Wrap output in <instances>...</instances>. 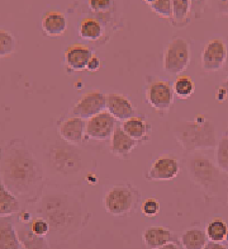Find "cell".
Wrapping results in <instances>:
<instances>
[{
	"mask_svg": "<svg viewBox=\"0 0 228 249\" xmlns=\"http://www.w3.org/2000/svg\"><path fill=\"white\" fill-rule=\"evenodd\" d=\"M100 66H101L100 59H99V57H97V56L93 55V57L89 60L88 65H86V70H89V71H91V72L98 71V70L100 69Z\"/></svg>",
	"mask_w": 228,
	"mask_h": 249,
	"instance_id": "36",
	"label": "cell"
},
{
	"mask_svg": "<svg viewBox=\"0 0 228 249\" xmlns=\"http://www.w3.org/2000/svg\"><path fill=\"white\" fill-rule=\"evenodd\" d=\"M144 1H145V3H146V4H148V5H151V4L155 3L156 0H144Z\"/></svg>",
	"mask_w": 228,
	"mask_h": 249,
	"instance_id": "41",
	"label": "cell"
},
{
	"mask_svg": "<svg viewBox=\"0 0 228 249\" xmlns=\"http://www.w3.org/2000/svg\"><path fill=\"white\" fill-rule=\"evenodd\" d=\"M180 172L179 160L173 155H161L153 161L150 171L147 172L146 178L152 182H165L171 180Z\"/></svg>",
	"mask_w": 228,
	"mask_h": 249,
	"instance_id": "12",
	"label": "cell"
},
{
	"mask_svg": "<svg viewBox=\"0 0 228 249\" xmlns=\"http://www.w3.org/2000/svg\"><path fill=\"white\" fill-rule=\"evenodd\" d=\"M159 249H184V248H182V246L180 244V243L170 242V243H167L166 246L161 247V248H159Z\"/></svg>",
	"mask_w": 228,
	"mask_h": 249,
	"instance_id": "39",
	"label": "cell"
},
{
	"mask_svg": "<svg viewBox=\"0 0 228 249\" xmlns=\"http://www.w3.org/2000/svg\"><path fill=\"white\" fill-rule=\"evenodd\" d=\"M28 225H30L31 231L36 235L47 236L49 234V225L46 220L41 219V217H34Z\"/></svg>",
	"mask_w": 228,
	"mask_h": 249,
	"instance_id": "32",
	"label": "cell"
},
{
	"mask_svg": "<svg viewBox=\"0 0 228 249\" xmlns=\"http://www.w3.org/2000/svg\"><path fill=\"white\" fill-rule=\"evenodd\" d=\"M22 243L10 217H0V249H20Z\"/></svg>",
	"mask_w": 228,
	"mask_h": 249,
	"instance_id": "21",
	"label": "cell"
},
{
	"mask_svg": "<svg viewBox=\"0 0 228 249\" xmlns=\"http://www.w3.org/2000/svg\"><path fill=\"white\" fill-rule=\"evenodd\" d=\"M0 178L19 200L36 202L42 197L45 169L23 139H13L0 148Z\"/></svg>",
	"mask_w": 228,
	"mask_h": 249,
	"instance_id": "1",
	"label": "cell"
},
{
	"mask_svg": "<svg viewBox=\"0 0 228 249\" xmlns=\"http://www.w3.org/2000/svg\"><path fill=\"white\" fill-rule=\"evenodd\" d=\"M227 43L222 38H212L205 43L202 51V68L207 72H215L227 64Z\"/></svg>",
	"mask_w": 228,
	"mask_h": 249,
	"instance_id": "8",
	"label": "cell"
},
{
	"mask_svg": "<svg viewBox=\"0 0 228 249\" xmlns=\"http://www.w3.org/2000/svg\"><path fill=\"white\" fill-rule=\"evenodd\" d=\"M211 7L217 16H228V0H211Z\"/></svg>",
	"mask_w": 228,
	"mask_h": 249,
	"instance_id": "34",
	"label": "cell"
},
{
	"mask_svg": "<svg viewBox=\"0 0 228 249\" xmlns=\"http://www.w3.org/2000/svg\"><path fill=\"white\" fill-rule=\"evenodd\" d=\"M190 62V45L185 38L174 37L163 53V70L169 75H180Z\"/></svg>",
	"mask_w": 228,
	"mask_h": 249,
	"instance_id": "7",
	"label": "cell"
},
{
	"mask_svg": "<svg viewBox=\"0 0 228 249\" xmlns=\"http://www.w3.org/2000/svg\"><path fill=\"white\" fill-rule=\"evenodd\" d=\"M115 118L107 111L99 115L93 116L86 120V139L97 141H104L111 139L112 134L115 130Z\"/></svg>",
	"mask_w": 228,
	"mask_h": 249,
	"instance_id": "11",
	"label": "cell"
},
{
	"mask_svg": "<svg viewBox=\"0 0 228 249\" xmlns=\"http://www.w3.org/2000/svg\"><path fill=\"white\" fill-rule=\"evenodd\" d=\"M107 106V95L99 90H91L84 94L72 107V116L89 120L104 112Z\"/></svg>",
	"mask_w": 228,
	"mask_h": 249,
	"instance_id": "10",
	"label": "cell"
},
{
	"mask_svg": "<svg viewBox=\"0 0 228 249\" xmlns=\"http://www.w3.org/2000/svg\"><path fill=\"white\" fill-rule=\"evenodd\" d=\"M227 196H228V188H227ZM227 206H228V200H227Z\"/></svg>",
	"mask_w": 228,
	"mask_h": 249,
	"instance_id": "44",
	"label": "cell"
},
{
	"mask_svg": "<svg viewBox=\"0 0 228 249\" xmlns=\"http://www.w3.org/2000/svg\"><path fill=\"white\" fill-rule=\"evenodd\" d=\"M121 127L128 136L136 140L138 144L146 141L151 132L150 124L142 116H133V117L128 118L122 122Z\"/></svg>",
	"mask_w": 228,
	"mask_h": 249,
	"instance_id": "18",
	"label": "cell"
},
{
	"mask_svg": "<svg viewBox=\"0 0 228 249\" xmlns=\"http://www.w3.org/2000/svg\"><path fill=\"white\" fill-rule=\"evenodd\" d=\"M228 231V225L226 224L225 220L214 217L205 226V234L209 242L222 243L226 240V235Z\"/></svg>",
	"mask_w": 228,
	"mask_h": 249,
	"instance_id": "26",
	"label": "cell"
},
{
	"mask_svg": "<svg viewBox=\"0 0 228 249\" xmlns=\"http://www.w3.org/2000/svg\"><path fill=\"white\" fill-rule=\"evenodd\" d=\"M221 88H223V90L226 92V95H227V99H228V78L226 79L225 82L221 84Z\"/></svg>",
	"mask_w": 228,
	"mask_h": 249,
	"instance_id": "40",
	"label": "cell"
},
{
	"mask_svg": "<svg viewBox=\"0 0 228 249\" xmlns=\"http://www.w3.org/2000/svg\"><path fill=\"white\" fill-rule=\"evenodd\" d=\"M93 57V51L82 43H74L65 50L66 68L71 71H82L86 69L89 60Z\"/></svg>",
	"mask_w": 228,
	"mask_h": 249,
	"instance_id": "14",
	"label": "cell"
},
{
	"mask_svg": "<svg viewBox=\"0 0 228 249\" xmlns=\"http://www.w3.org/2000/svg\"><path fill=\"white\" fill-rule=\"evenodd\" d=\"M225 134H226V135H228V128H227V130H226V132H225Z\"/></svg>",
	"mask_w": 228,
	"mask_h": 249,
	"instance_id": "43",
	"label": "cell"
},
{
	"mask_svg": "<svg viewBox=\"0 0 228 249\" xmlns=\"http://www.w3.org/2000/svg\"><path fill=\"white\" fill-rule=\"evenodd\" d=\"M226 242L228 243V231H227V235H226Z\"/></svg>",
	"mask_w": 228,
	"mask_h": 249,
	"instance_id": "42",
	"label": "cell"
},
{
	"mask_svg": "<svg viewBox=\"0 0 228 249\" xmlns=\"http://www.w3.org/2000/svg\"><path fill=\"white\" fill-rule=\"evenodd\" d=\"M215 165L222 173L228 174V135L223 134L215 146Z\"/></svg>",
	"mask_w": 228,
	"mask_h": 249,
	"instance_id": "29",
	"label": "cell"
},
{
	"mask_svg": "<svg viewBox=\"0 0 228 249\" xmlns=\"http://www.w3.org/2000/svg\"><path fill=\"white\" fill-rule=\"evenodd\" d=\"M41 28L43 35L49 37L62 36L67 30V18L59 10L46 12L41 20Z\"/></svg>",
	"mask_w": 228,
	"mask_h": 249,
	"instance_id": "16",
	"label": "cell"
},
{
	"mask_svg": "<svg viewBox=\"0 0 228 249\" xmlns=\"http://www.w3.org/2000/svg\"><path fill=\"white\" fill-rule=\"evenodd\" d=\"M173 4V18L171 23L174 26H186L192 17V3L190 0H171Z\"/></svg>",
	"mask_w": 228,
	"mask_h": 249,
	"instance_id": "25",
	"label": "cell"
},
{
	"mask_svg": "<svg viewBox=\"0 0 228 249\" xmlns=\"http://www.w3.org/2000/svg\"><path fill=\"white\" fill-rule=\"evenodd\" d=\"M173 90L176 97H179L181 99H188L194 94L195 84H194V82H193V79L190 76H178L173 84Z\"/></svg>",
	"mask_w": 228,
	"mask_h": 249,
	"instance_id": "28",
	"label": "cell"
},
{
	"mask_svg": "<svg viewBox=\"0 0 228 249\" xmlns=\"http://www.w3.org/2000/svg\"><path fill=\"white\" fill-rule=\"evenodd\" d=\"M61 140L70 145H78L82 144L84 140L86 139V120L76 116L66 118L57 127Z\"/></svg>",
	"mask_w": 228,
	"mask_h": 249,
	"instance_id": "13",
	"label": "cell"
},
{
	"mask_svg": "<svg viewBox=\"0 0 228 249\" xmlns=\"http://www.w3.org/2000/svg\"><path fill=\"white\" fill-rule=\"evenodd\" d=\"M105 109L111 116H113L118 121H126L128 118L133 117L136 113L132 102L123 94L119 93H109L107 94V106Z\"/></svg>",
	"mask_w": 228,
	"mask_h": 249,
	"instance_id": "15",
	"label": "cell"
},
{
	"mask_svg": "<svg viewBox=\"0 0 228 249\" xmlns=\"http://www.w3.org/2000/svg\"><path fill=\"white\" fill-rule=\"evenodd\" d=\"M46 167L55 176L72 178L85 171L86 155L75 145L64 140L49 145L45 153Z\"/></svg>",
	"mask_w": 228,
	"mask_h": 249,
	"instance_id": "4",
	"label": "cell"
},
{
	"mask_svg": "<svg viewBox=\"0 0 228 249\" xmlns=\"http://www.w3.org/2000/svg\"><path fill=\"white\" fill-rule=\"evenodd\" d=\"M173 86L166 80H153L146 89L147 103L159 112H166L174 103Z\"/></svg>",
	"mask_w": 228,
	"mask_h": 249,
	"instance_id": "9",
	"label": "cell"
},
{
	"mask_svg": "<svg viewBox=\"0 0 228 249\" xmlns=\"http://www.w3.org/2000/svg\"><path fill=\"white\" fill-rule=\"evenodd\" d=\"M37 213L49 225V238L57 242L70 239L88 225L89 213L84 203L65 192L42 195Z\"/></svg>",
	"mask_w": 228,
	"mask_h": 249,
	"instance_id": "2",
	"label": "cell"
},
{
	"mask_svg": "<svg viewBox=\"0 0 228 249\" xmlns=\"http://www.w3.org/2000/svg\"><path fill=\"white\" fill-rule=\"evenodd\" d=\"M16 50V39L7 30L0 28V59L3 57H9L13 55Z\"/></svg>",
	"mask_w": 228,
	"mask_h": 249,
	"instance_id": "30",
	"label": "cell"
},
{
	"mask_svg": "<svg viewBox=\"0 0 228 249\" xmlns=\"http://www.w3.org/2000/svg\"><path fill=\"white\" fill-rule=\"evenodd\" d=\"M203 249H228L227 246H225L223 243H215V242H209L205 244Z\"/></svg>",
	"mask_w": 228,
	"mask_h": 249,
	"instance_id": "37",
	"label": "cell"
},
{
	"mask_svg": "<svg viewBox=\"0 0 228 249\" xmlns=\"http://www.w3.org/2000/svg\"><path fill=\"white\" fill-rule=\"evenodd\" d=\"M142 240L150 249H159L173 242V233L165 226H150L144 230Z\"/></svg>",
	"mask_w": 228,
	"mask_h": 249,
	"instance_id": "19",
	"label": "cell"
},
{
	"mask_svg": "<svg viewBox=\"0 0 228 249\" xmlns=\"http://www.w3.org/2000/svg\"><path fill=\"white\" fill-rule=\"evenodd\" d=\"M227 49H228V45H227ZM227 65H228V57H227Z\"/></svg>",
	"mask_w": 228,
	"mask_h": 249,
	"instance_id": "45",
	"label": "cell"
},
{
	"mask_svg": "<svg viewBox=\"0 0 228 249\" xmlns=\"http://www.w3.org/2000/svg\"><path fill=\"white\" fill-rule=\"evenodd\" d=\"M111 142H109V149H111V153L113 155L118 158H126L127 155H130L134 149L137 148L136 140L128 136L126 132L123 131V128L121 126H117L115 130L113 131L111 136Z\"/></svg>",
	"mask_w": 228,
	"mask_h": 249,
	"instance_id": "17",
	"label": "cell"
},
{
	"mask_svg": "<svg viewBox=\"0 0 228 249\" xmlns=\"http://www.w3.org/2000/svg\"><path fill=\"white\" fill-rule=\"evenodd\" d=\"M208 243L205 230L200 228L186 229L180 236V244L184 249H203Z\"/></svg>",
	"mask_w": 228,
	"mask_h": 249,
	"instance_id": "23",
	"label": "cell"
},
{
	"mask_svg": "<svg viewBox=\"0 0 228 249\" xmlns=\"http://www.w3.org/2000/svg\"><path fill=\"white\" fill-rule=\"evenodd\" d=\"M186 168L190 179L198 187H200L205 194L214 196L219 192L223 184L222 172L218 167L205 155H193L186 160Z\"/></svg>",
	"mask_w": 228,
	"mask_h": 249,
	"instance_id": "5",
	"label": "cell"
},
{
	"mask_svg": "<svg viewBox=\"0 0 228 249\" xmlns=\"http://www.w3.org/2000/svg\"><path fill=\"white\" fill-rule=\"evenodd\" d=\"M153 13H156L161 18L171 19L173 18V4L171 0H156L150 5Z\"/></svg>",
	"mask_w": 228,
	"mask_h": 249,
	"instance_id": "31",
	"label": "cell"
},
{
	"mask_svg": "<svg viewBox=\"0 0 228 249\" xmlns=\"http://www.w3.org/2000/svg\"><path fill=\"white\" fill-rule=\"evenodd\" d=\"M16 231H18V236H19L22 246L26 249H51L49 239L46 236H38L33 234L28 224L20 226Z\"/></svg>",
	"mask_w": 228,
	"mask_h": 249,
	"instance_id": "24",
	"label": "cell"
},
{
	"mask_svg": "<svg viewBox=\"0 0 228 249\" xmlns=\"http://www.w3.org/2000/svg\"><path fill=\"white\" fill-rule=\"evenodd\" d=\"M141 210H142V213H144L145 216H156L160 211V202L156 198H152V197H151V198H147V200H145L144 203H142Z\"/></svg>",
	"mask_w": 228,
	"mask_h": 249,
	"instance_id": "33",
	"label": "cell"
},
{
	"mask_svg": "<svg viewBox=\"0 0 228 249\" xmlns=\"http://www.w3.org/2000/svg\"><path fill=\"white\" fill-rule=\"evenodd\" d=\"M104 23L100 19L93 16H88L80 20L78 27L79 36L85 41L95 42L103 37L104 35Z\"/></svg>",
	"mask_w": 228,
	"mask_h": 249,
	"instance_id": "20",
	"label": "cell"
},
{
	"mask_svg": "<svg viewBox=\"0 0 228 249\" xmlns=\"http://www.w3.org/2000/svg\"><path fill=\"white\" fill-rule=\"evenodd\" d=\"M215 99H217V101H221V102H223L227 99L226 92L223 90V88H221V87H219V88L217 89V92H215Z\"/></svg>",
	"mask_w": 228,
	"mask_h": 249,
	"instance_id": "38",
	"label": "cell"
},
{
	"mask_svg": "<svg viewBox=\"0 0 228 249\" xmlns=\"http://www.w3.org/2000/svg\"><path fill=\"white\" fill-rule=\"evenodd\" d=\"M138 202L137 191L130 186H112L104 194V209L113 216H124Z\"/></svg>",
	"mask_w": 228,
	"mask_h": 249,
	"instance_id": "6",
	"label": "cell"
},
{
	"mask_svg": "<svg viewBox=\"0 0 228 249\" xmlns=\"http://www.w3.org/2000/svg\"><path fill=\"white\" fill-rule=\"evenodd\" d=\"M88 8L93 17L98 18L103 22L101 18H104V22H107V16L111 17L112 10L114 8V0H86Z\"/></svg>",
	"mask_w": 228,
	"mask_h": 249,
	"instance_id": "27",
	"label": "cell"
},
{
	"mask_svg": "<svg viewBox=\"0 0 228 249\" xmlns=\"http://www.w3.org/2000/svg\"><path fill=\"white\" fill-rule=\"evenodd\" d=\"M173 134L181 148L188 153L215 149L218 139L213 122L204 115L192 121H179L173 126Z\"/></svg>",
	"mask_w": 228,
	"mask_h": 249,
	"instance_id": "3",
	"label": "cell"
},
{
	"mask_svg": "<svg viewBox=\"0 0 228 249\" xmlns=\"http://www.w3.org/2000/svg\"><path fill=\"white\" fill-rule=\"evenodd\" d=\"M207 1L208 0H190L192 3V17L199 18L204 13V9L207 7Z\"/></svg>",
	"mask_w": 228,
	"mask_h": 249,
	"instance_id": "35",
	"label": "cell"
},
{
	"mask_svg": "<svg viewBox=\"0 0 228 249\" xmlns=\"http://www.w3.org/2000/svg\"><path fill=\"white\" fill-rule=\"evenodd\" d=\"M22 210L20 200L8 190L0 178V217H10Z\"/></svg>",
	"mask_w": 228,
	"mask_h": 249,
	"instance_id": "22",
	"label": "cell"
}]
</instances>
